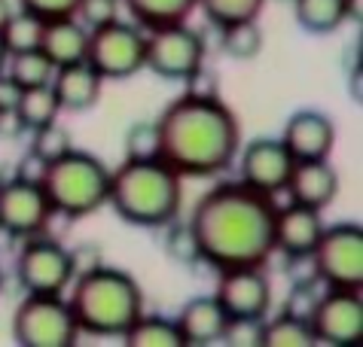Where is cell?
Listing matches in <instances>:
<instances>
[{
  "mask_svg": "<svg viewBox=\"0 0 363 347\" xmlns=\"http://www.w3.org/2000/svg\"><path fill=\"white\" fill-rule=\"evenodd\" d=\"M275 201L241 180L208 189L189 213L201 262L217 271L263 268L275 253Z\"/></svg>",
  "mask_w": 363,
  "mask_h": 347,
  "instance_id": "6da1fadb",
  "label": "cell"
},
{
  "mask_svg": "<svg viewBox=\"0 0 363 347\" xmlns=\"http://www.w3.org/2000/svg\"><path fill=\"white\" fill-rule=\"evenodd\" d=\"M159 159L180 177H220L241 149V125L220 98L180 95L156 119Z\"/></svg>",
  "mask_w": 363,
  "mask_h": 347,
  "instance_id": "7a4b0ae2",
  "label": "cell"
},
{
  "mask_svg": "<svg viewBox=\"0 0 363 347\" xmlns=\"http://www.w3.org/2000/svg\"><path fill=\"white\" fill-rule=\"evenodd\" d=\"M107 204L138 229H162L180 217L184 177L162 159H125L110 171Z\"/></svg>",
  "mask_w": 363,
  "mask_h": 347,
  "instance_id": "3957f363",
  "label": "cell"
},
{
  "mask_svg": "<svg viewBox=\"0 0 363 347\" xmlns=\"http://www.w3.org/2000/svg\"><path fill=\"white\" fill-rule=\"evenodd\" d=\"M70 314L79 332L98 339H123L144 314V292L123 268L98 265L95 271L70 280Z\"/></svg>",
  "mask_w": 363,
  "mask_h": 347,
  "instance_id": "277c9868",
  "label": "cell"
},
{
  "mask_svg": "<svg viewBox=\"0 0 363 347\" xmlns=\"http://www.w3.org/2000/svg\"><path fill=\"white\" fill-rule=\"evenodd\" d=\"M52 213L65 220H86L107 204L110 168L86 149H70L62 159L49 161L40 183Z\"/></svg>",
  "mask_w": 363,
  "mask_h": 347,
  "instance_id": "5b68a950",
  "label": "cell"
},
{
  "mask_svg": "<svg viewBox=\"0 0 363 347\" xmlns=\"http://www.w3.org/2000/svg\"><path fill=\"white\" fill-rule=\"evenodd\" d=\"M315 278L327 290H360L363 287V229L357 222L324 226L311 250Z\"/></svg>",
  "mask_w": 363,
  "mask_h": 347,
  "instance_id": "8992f818",
  "label": "cell"
},
{
  "mask_svg": "<svg viewBox=\"0 0 363 347\" xmlns=\"http://www.w3.org/2000/svg\"><path fill=\"white\" fill-rule=\"evenodd\" d=\"M13 339L22 347H70L79 329L65 295L25 292L13 314Z\"/></svg>",
  "mask_w": 363,
  "mask_h": 347,
  "instance_id": "52a82bcc",
  "label": "cell"
},
{
  "mask_svg": "<svg viewBox=\"0 0 363 347\" xmlns=\"http://www.w3.org/2000/svg\"><path fill=\"white\" fill-rule=\"evenodd\" d=\"M86 61L101 79H128L147 64V34L135 22H107L89 30Z\"/></svg>",
  "mask_w": 363,
  "mask_h": 347,
  "instance_id": "ba28073f",
  "label": "cell"
},
{
  "mask_svg": "<svg viewBox=\"0 0 363 347\" xmlns=\"http://www.w3.org/2000/svg\"><path fill=\"white\" fill-rule=\"evenodd\" d=\"M208 55V43L199 30L186 28V22L180 25H165V28H153L147 34V70H153L162 79H184L189 74L205 64Z\"/></svg>",
  "mask_w": 363,
  "mask_h": 347,
  "instance_id": "9c48e42d",
  "label": "cell"
},
{
  "mask_svg": "<svg viewBox=\"0 0 363 347\" xmlns=\"http://www.w3.org/2000/svg\"><path fill=\"white\" fill-rule=\"evenodd\" d=\"M16 280L25 292L34 295H65L74 280L67 247L52 238H25V247L16 259Z\"/></svg>",
  "mask_w": 363,
  "mask_h": 347,
  "instance_id": "30bf717a",
  "label": "cell"
},
{
  "mask_svg": "<svg viewBox=\"0 0 363 347\" xmlns=\"http://www.w3.org/2000/svg\"><path fill=\"white\" fill-rule=\"evenodd\" d=\"M315 344L348 347L363 335V299L360 290H324L315 314H311Z\"/></svg>",
  "mask_w": 363,
  "mask_h": 347,
  "instance_id": "8fae6325",
  "label": "cell"
},
{
  "mask_svg": "<svg viewBox=\"0 0 363 347\" xmlns=\"http://www.w3.org/2000/svg\"><path fill=\"white\" fill-rule=\"evenodd\" d=\"M241 152V183H247L250 189L263 192L275 201L278 195H284L290 171H294L296 159L287 152V147L281 144V137H257Z\"/></svg>",
  "mask_w": 363,
  "mask_h": 347,
  "instance_id": "7c38bea8",
  "label": "cell"
},
{
  "mask_svg": "<svg viewBox=\"0 0 363 347\" xmlns=\"http://www.w3.org/2000/svg\"><path fill=\"white\" fill-rule=\"evenodd\" d=\"M217 302L223 305L226 317L266 320L272 308V283L263 268H229L220 271Z\"/></svg>",
  "mask_w": 363,
  "mask_h": 347,
  "instance_id": "4fadbf2b",
  "label": "cell"
},
{
  "mask_svg": "<svg viewBox=\"0 0 363 347\" xmlns=\"http://www.w3.org/2000/svg\"><path fill=\"white\" fill-rule=\"evenodd\" d=\"M49 217H52V207L37 183H25L16 177L0 183V222L13 229L22 241L43 232Z\"/></svg>",
  "mask_w": 363,
  "mask_h": 347,
  "instance_id": "5bb4252c",
  "label": "cell"
},
{
  "mask_svg": "<svg viewBox=\"0 0 363 347\" xmlns=\"http://www.w3.org/2000/svg\"><path fill=\"white\" fill-rule=\"evenodd\" d=\"M324 232L320 210L302 207L296 201L278 204L275 210V253H284L287 259H308L315 244Z\"/></svg>",
  "mask_w": 363,
  "mask_h": 347,
  "instance_id": "9a60e30c",
  "label": "cell"
},
{
  "mask_svg": "<svg viewBox=\"0 0 363 347\" xmlns=\"http://www.w3.org/2000/svg\"><path fill=\"white\" fill-rule=\"evenodd\" d=\"M281 144L287 147V152L296 161L308 159H330L333 144H336V125L327 113L320 110H296L287 119Z\"/></svg>",
  "mask_w": 363,
  "mask_h": 347,
  "instance_id": "2e32d148",
  "label": "cell"
},
{
  "mask_svg": "<svg viewBox=\"0 0 363 347\" xmlns=\"http://www.w3.org/2000/svg\"><path fill=\"white\" fill-rule=\"evenodd\" d=\"M284 195L290 201L302 204V207H311V210L324 213L339 195V174L327 159L296 161L294 171H290Z\"/></svg>",
  "mask_w": 363,
  "mask_h": 347,
  "instance_id": "e0dca14e",
  "label": "cell"
},
{
  "mask_svg": "<svg viewBox=\"0 0 363 347\" xmlns=\"http://www.w3.org/2000/svg\"><path fill=\"white\" fill-rule=\"evenodd\" d=\"M49 86H52L62 110H67V113H86V110H92L98 104L104 79L98 76V70L89 61H77V64L55 67Z\"/></svg>",
  "mask_w": 363,
  "mask_h": 347,
  "instance_id": "ac0fdd59",
  "label": "cell"
},
{
  "mask_svg": "<svg viewBox=\"0 0 363 347\" xmlns=\"http://www.w3.org/2000/svg\"><path fill=\"white\" fill-rule=\"evenodd\" d=\"M226 311L217 302V295H196L189 299L177 314V329L184 335V344H214L223 339L226 329Z\"/></svg>",
  "mask_w": 363,
  "mask_h": 347,
  "instance_id": "d6986e66",
  "label": "cell"
},
{
  "mask_svg": "<svg viewBox=\"0 0 363 347\" xmlns=\"http://www.w3.org/2000/svg\"><path fill=\"white\" fill-rule=\"evenodd\" d=\"M86 46H89V28L79 22L77 16L46 22L43 40H40V49H43L46 58L52 61L55 67L86 61Z\"/></svg>",
  "mask_w": 363,
  "mask_h": 347,
  "instance_id": "ffe728a7",
  "label": "cell"
},
{
  "mask_svg": "<svg viewBox=\"0 0 363 347\" xmlns=\"http://www.w3.org/2000/svg\"><path fill=\"white\" fill-rule=\"evenodd\" d=\"M132 13L135 25L144 30L165 28V25H180L196 13L199 0H123Z\"/></svg>",
  "mask_w": 363,
  "mask_h": 347,
  "instance_id": "44dd1931",
  "label": "cell"
},
{
  "mask_svg": "<svg viewBox=\"0 0 363 347\" xmlns=\"http://www.w3.org/2000/svg\"><path fill=\"white\" fill-rule=\"evenodd\" d=\"M128 347H186L177 323L162 314H140L138 323L123 335Z\"/></svg>",
  "mask_w": 363,
  "mask_h": 347,
  "instance_id": "7402d4cb",
  "label": "cell"
},
{
  "mask_svg": "<svg viewBox=\"0 0 363 347\" xmlns=\"http://www.w3.org/2000/svg\"><path fill=\"white\" fill-rule=\"evenodd\" d=\"M296 22L308 34H333L345 25V0H290Z\"/></svg>",
  "mask_w": 363,
  "mask_h": 347,
  "instance_id": "603a6c76",
  "label": "cell"
},
{
  "mask_svg": "<svg viewBox=\"0 0 363 347\" xmlns=\"http://www.w3.org/2000/svg\"><path fill=\"white\" fill-rule=\"evenodd\" d=\"M62 107H58V98L52 86H34V89H22V98L16 104V116L22 122L25 131L43 128L49 122H55Z\"/></svg>",
  "mask_w": 363,
  "mask_h": 347,
  "instance_id": "cb8c5ba5",
  "label": "cell"
},
{
  "mask_svg": "<svg viewBox=\"0 0 363 347\" xmlns=\"http://www.w3.org/2000/svg\"><path fill=\"white\" fill-rule=\"evenodd\" d=\"M4 70L22 89H34V86H49L52 83L55 64L46 58L43 49H28V52H13L9 55Z\"/></svg>",
  "mask_w": 363,
  "mask_h": 347,
  "instance_id": "d4e9b609",
  "label": "cell"
},
{
  "mask_svg": "<svg viewBox=\"0 0 363 347\" xmlns=\"http://www.w3.org/2000/svg\"><path fill=\"white\" fill-rule=\"evenodd\" d=\"M43 28L46 22L34 13H28V9H13V16L6 18L4 30H0V37H4V46L6 52H28V49H40V40H43Z\"/></svg>",
  "mask_w": 363,
  "mask_h": 347,
  "instance_id": "484cf974",
  "label": "cell"
},
{
  "mask_svg": "<svg viewBox=\"0 0 363 347\" xmlns=\"http://www.w3.org/2000/svg\"><path fill=\"white\" fill-rule=\"evenodd\" d=\"M220 46L232 61H254L263 52V30H259L257 18L254 22H238V25H226L220 28Z\"/></svg>",
  "mask_w": 363,
  "mask_h": 347,
  "instance_id": "4316f807",
  "label": "cell"
},
{
  "mask_svg": "<svg viewBox=\"0 0 363 347\" xmlns=\"http://www.w3.org/2000/svg\"><path fill=\"white\" fill-rule=\"evenodd\" d=\"M315 335L306 320L278 314L275 320H263V347H311Z\"/></svg>",
  "mask_w": 363,
  "mask_h": 347,
  "instance_id": "83f0119b",
  "label": "cell"
},
{
  "mask_svg": "<svg viewBox=\"0 0 363 347\" xmlns=\"http://www.w3.org/2000/svg\"><path fill=\"white\" fill-rule=\"evenodd\" d=\"M263 4L266 0H199L205 18L217 28L254 22V18H259V13H263Z\"/></svg>",
  "mask_w": 363,
  "mask_h": 347,
  "instance_id": "f1b7e54d",
  "label": "cell"
},
{
  "mask_svg": "<svg viewBox=\"0 0 363 347\" xmlns=\"http://www.w3.org/2000/svg\"><path fill=\"white\" fill-rule=\"evenodd\" d=\"M165 229V238H162V250L171 262L177 265H199L201 262V250H199V241H196V232L189 229V222H180V220H171Z\"/></svg>",
  "mask_w": 363,
  "mask_h": 347,
  "instance_id": "f546056e",
  "label": "cell"
},
{
  "mask_svg": "<svg viewBox=\"0 0 363 347\" xmlns=\"http://www.w3.org/2000/svg\"><path fill=\"white\" fill-rule=\"evenodd\" d=\"M31 135H34L31 137V149L46 161H55V159H62L65 152L74 149V137H70L67 128L58 125V119L49 122V125H43V128H34Z\"/></svg>",
  "mask_w": 363,
  "mask_h": 347,
  "instance_id": "4dcf8cb0",
  "label": "cell"
},
{
  "mask_svg": "<svg viewBox=\"0 0 363 347\" xmlns=\"http://www.w3.org/2000/svg\"><path fill=\"white\" fill-rule=\"evenodd\" d=\"M324 283H320L318 278L315 280H302L296 283L294 290L287 292V299H284V308H281V314H287V317H296V320H311V314H315L318 308V302H320V295H324Z\"/></svg>",
  "mask_w": 363,
  "mask_h": 347,
  "instance_id": "1f68e13d",
  "label": "cell"
},
{
  "mask_svg": "<svg viewBox=\"0 0 363 347\" xmlns=\"http://www.w3.org/2000/svg\"><path fill=\"white\" fill-rule=\"evenodd\" d=\"M125 159H159L156 122H135L125 131Z\"/></svg>",
  "mask_w": 363,
  "mask_h": 347,
  "instance_id": "d6a6232c",
  "label": "cell"
},
{
  "mask_svg": "<svg viewBox=\"0 0 363 347\" xmlns=\"http://www.w3.org/2000/svg\"><path fill=\"white\" fill-rule=\"evenodd\" d=\"M220 341H226L232 347H263V320L229 317Z\"/></svg>",
  "mask_w": 363,
  "mask_h": 347,
  "instance_id": "836d02e7",
  "label": "cell"
},
{
  "mask_svg": "<svg viewBox=\"0 0 363 347\" xmlns=\"http://www.w3.org/2000/svg\"><path fill=\"white\" fill-rule=\"evenodd\" d=\"M119 6H123V0H79L77 4V18L92 30V28H101L107 22H116Z\"/></svg>",
  "mask_w": 363,
  "mask_h": 347,
  "instance_id": "e575fe53",
  "label": "cell"
},
{
  "mask_svg": "<svg viewBox=\"0 0 363 347\" xmlns=\"http://www.w3.org/2000/svg\"><path fill=\"white\" fill-rule=\"evenodd\" d=\"M77 4L79 0H18V6L28 9V13H34V16H40L43 22L77 16Z\"/></svg>",
  "mask_w": 363,
  "mask_h": 347,
  "instance_id": "d590c367",
  "label": "cell"
},
{
  "mask_svg": "<svg viewBox=\"0 0 363 347\" xmlns=\"http://www.w3.org/2000/svg\"><path fill=\"white\" fill-rule=\"evenodd\" d=\"M70 256V268H74V278H79V274H89L95 271L98 265H104V256H101V247L98 244H79V247L67 250Z\"/></svg>",
  "mask_w": 363,
  "mask_h": 347,
  "instance_id": "8d00e7d4",
  "label": "cell"
},
{
  "mask_svg": "<svg viewBox=\"0 0 363 347\" xmlns=\"http://www.w3.org/2000/svg\"><path fill=\"white\" fill-rule=\"evenodd\" d=\"M184 86H186L184 95H193V98H220V83H217V76L211 74L205 64H201L196 74H189V76L184 79Z\"/></svg>",
  "mask_w": 363,
  "mask_h": 347,
  "instance_id": "74e56055",
  "label": "cell"
},
{
  "mask_svg": "<svg viewBox=\"0 0 363 347\" xmlns=\"http://www.w3.org/2000/svg\"><path fill=\"white\" fill-rule=\"evenodd\" d=\"M46 168H49V161L46 159H40L34 149H28L22 159H18V165L13 168V177L16 180H25V183H43V177H46Z\"/></svg>",
  "mask_w": 363,
  "mask_h": 347,
  "instance_id": "f35d334b",
  "label": "cell"
},
{
  "mask_svg": "<svg viewBox=\"0 0 363 347\" xmlns=\"http://www.w3.org/2000/svg\"><path fill=\"white\" fill-rule=\"evenodd\" d=\"M18 98H22V86H18L6 70H0V113H4V110H16Z\"/></svg>",
  "mask_w": 363,
  "mask_h": 347,
  "instance_id": "ab89813d",
  "label": "cell"
},
{
  "mask_svg": "<svg viewBox=\"0 0 363 347\" xmlns=\"http://www.w3.org/2000/svg\"><path fill=\"white\" fill-rule=\"evenodd\" d=\"M22 122H18V116H16V110H4L0 113V137H18L22 135Z\"/></svg>",
  "mask_w": 363,
  "mask_h": 347,
  "instance_id": "60d3db41",
  "label": "cell"
},
{
  "mask_svg": "<svg viewBox=\"0 0 363 347\" xmlns=\"http://www.w3.org/2000/svg\"><path fill=\"white\" fill-rule=\"evenodd\" d=\"M18 234L13 232V229H6L4 222H0V253H13V250H18Z\"/></svg>",
  "mask_w": 363,
  "mask_h": 347,
  "instance_id": "b9f144b4",
  "label": "cell"
},
{
  "mask_svg": "<svg viewBox=\"0 0 363 347\" xmlns=\"http://www.w3.org/2000/svg\"><path fill=\"white\" fill-rule=\"evenodd\" d=\"M363 18V0H345V22L360 25Z\"/></svg>",
  "mask_w": 363,
  "mask_h": 347,
  "instance_id": "7bdbcfd3",
  "label": "cell"
},
{
  "mask_svg": "<svg viewBox=\"0 0 363 347\" xmlns=\"http://www.w3.org/2000/svg\"><path fill=\"white\" fill-rule=\"evenodd\" d=\"M9 16H13V4H9V0H0V30H4Z\"/></svg>",
  "mask_w": 363,
  "mask_h": 347,
  "instance_id": "ee69618b",
  "label": "cell"
},
{
  "mask_svg": "<svg viewBox=\"0 0 363 347\" xmlns=\"http://www.w3.org/2000/svg\"><path fill=\"white\" fill-rule=\"evenodd\" d=\"M6 58H9V52H6V46H4V37H0V70H4Z\"/></svg>",
  "mask_w": 363,
  "mask_h": 347,
  "instance_id": "f6af8a7d",
  "label": "cell"
},
{
  "mask_svg": "<svg viewBox=\"0 0 363 347\" xmlns=\"http://www.w3.org/2000/svg\"><path fill=\"white\" fill-rule=\"evenodd\" d=\"M4 283H6V274H4V268H0V290H4Z\"/></svg>",
  "mask_w": 363,
  "mask_h": 347,
  "instance_id": "bcb514c9",
  "label": "cell"
}]
</instances>
